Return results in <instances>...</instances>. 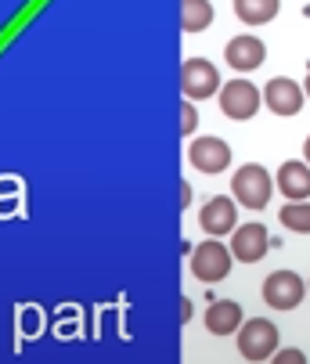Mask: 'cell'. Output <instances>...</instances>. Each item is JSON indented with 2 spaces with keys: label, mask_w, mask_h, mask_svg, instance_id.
Here are the masks:
<instances>
[{
  "label": "cell",
  "mask_w": 310,
  "mask_h": 364,
  "mask_svg": "<svg viewBox=\"0 0 310 364\" xmlns=\"http://www.w3.org/2000/svg\"><path fill=\"white\" fill-rule=\"evenodd\" d=\"M231 264H235V252L220 238H205L202 245L191 249V274L198 282H205V285L224 282L231 274Z\"/></svg>",
  "instance_id": "6da1fadb"
},
{
  "label": "cell",
  "mask_w": 310,
  "mask_h": 364,
  "mask_svg": "<svg viewBox=\"0 0 310 364\" xmlns=\"http://www.w3.org/2000/svg\"><path fill=\"white\" fill-rule=\"evenodd\" d=\"M271 191H274V181L260 163H245L231 177V195H235L238 205H245V210H264L271 202Z\"/></svg>",
  "instance_id": "7a4b0ae2"
},
{
  "label": "cell",
  "mask_w": 310,
  "mask_h": 364,
  "mask_svg": "<svg viewBox=\"0 0 310 364\" xmlns=\"http://www.w3.org/2000/svg\"><path fill=\"white\" fill-rule=\"evenodd\" d=\"M278 325L267 321V318H249L242 328H238V353L245 360H271L278 353Z\"/></svg>",
  "instance_id": "3957f363"
},
{
  "label": "cell",
  "mask_w": 310,
  "mask_h": 364,
  "mask_svg": "<svg viewBox=\"0 0 310 364\" xmlns=\"http://www.w3.org/2000/svg\"><path fill=\"white\" fill-rule=\"evenodd\" d=\"M260 105H264V94H260V87H252L249 80H231V83L220 87V112L228 119L245 123V119L256 116Z\"/></svg>",
  "instance_id": "277c9868"
},
{
  "label": "cell",
  "mask_w": 310,
  "mask_h": 364,
  "mask_svg": "<svg viewBox=\"0 0 310 364\" xmlns=\"http://www.w3.org/2000/svg\"><path fill=\"white\" fill-rule=\"evenodd\" d=\"M306 296V282L296 271H274L264 278V303L271 310H296Z\"/></svg>",
  "instance_id": "5b68a950"
},
{
  "label": "cell",
  "mask_w": 310,
  "mask_h": 364,
  "mask_svg": "<svg viewBox=\"0 0 310 364\" xmlns=\"http://www.w3.org/2000/svg\"><path fill=\"white\" fill-rule=\"evenodd\" d=\"M181 87H184V97L205 101V97H213L224 83H220V73L210 58H188L184 69H181Z\"/></svg>",
  "instance_id": "8992f818"
},
{
  "label": "cell",
  "mask_w": 310,
  "mask_h": 364,
  "mask_svg": "<svg viewBox=\"0 0 310 364\" xmlns=\"http://www.w3.org/2000/svg\"><path fill=\"white\" fill-rule=\"evenodd\" d=\"M188 163L198 173H224L231 166V144L224 137H195L188 144Z\"/></svg>",
  "instance_id": "52a82bcc"
},
{
  "label": "cell",
  "mask_w": 310,
  "mask_h": 364,
  "mask_svg": "<svg viewBox=\"0 0 310 364\" xmlns=\"http://www.w3.org/2000/svg\"><path fill=\"white\" fill-rule=\"evenodd\" d=\"M198 228L210 238H224L238 228V202L228 195H213L210 202H202L198 210Z\"/></svg>",
  "instance_id": "ba28073f"
},
{
  "label": "cell",
  "mask_w": 310,
  "mask_h": 364,
  "mask_svg": "<svg viewBox=\"0 0 310 364\" xmlns=\"http://www.w3.org/2000/svg\"><path fill=\"white\" fill-rule=\"evenodd\" d=\"M271 249V235L264 224H242L231 231V252L238 264H260Z\"/></svg>",
  "instance_id": "9c48e42d"
},
{
  "label": "cell",
  "mask_w": 310,
  "mask_h": 364,
  "mask_svg": "<svg viewBox=\"0 0 310 364\" xmlns=\"http://www.w3.org/2000/svg\"><path fill=\"white\" fill-rule=\"evenodd\" d=\"M303 101H306L303 87H299L296 80H289V76H274V80L264 87V105H267L274 116H282V119L296 116V112L303 109Z\"/></svg>",
  "instance_id": "30bf717a"
},
{
  "label": "cell",
  "mask_w": 310,
  "mask_h": 364,
  "mask_svg": "<svg viewBox=\"0 0 310 364\" xmlns=\"http://www.w3.org/2000/svg\"><path fill=\"white\" fill-rule=\"evenodd\" d=\"M224 62H228L235 73H252V69H260V65L267 62V47H264L260 36L242 33V36L228 40V47H224Z\"/></svg>",
  "instance_id": "8fae6325"
},
{
  "label": "cell",
  "mask_w": 310,
  "mask_h": 364,
  "mask_svg": "<svg viewBox=\"0 0 310 364\" xmlns=\"http://www.w3.org/2000/svg\"><path fill=\"white\" fill-rule=\"evenodd\" d=\"M278 191L289 202H306L310 198V163L306 159H289L278 166Z\"/></svg>",
  "instance_id": "7c38bea8"
},
{
  "label": "cell",
  "mask_w": 310,
  "mask_h": 364,
  "mask_svg": "<svg viewBox=\"0 0 310 364\" xmlns=\"http://www.w3.org/2000/svg\"><path fill=\"white\" fill-rule=\"evenodd\" d=\"M245 325V314L235 299H217L205 310V328L213 336H238V328Z\"/></svg>",
  "instance_id": "4fadbf2b"
},
{
  "label": "cell",
  "mask_w": 310,
  "mask_h": 364,
  "mask_svg": "<svg viewBox=\"0 0 310 364\" xmlns=\"http://www.w3.org/2000/svg\"><path fill=\"white\" fill-rule=\"evenodd\" d=\"M282 11V0H235V15L245 26H267Z\"/></svg>",
  "instance_id": "5bb4252c"
},
{
  "label": "cell",
  "mask_w": 310,
  "mask_h": 364,
  "mask_svg": "<svg viewBox=\"0 0 310 364\" xmlns=\"http://www.w3.org/2000/svg\"><path fill=\"white\" fill-rule=\"evenodd\" d=\"M213 22V4L210 0H181V26L184 33H202Z\"/></svg>",
  "instance_id": "9a60e30c"
},
{
  "label": "cell",
  "mask_w": 310,
  "mask_h": 364,
  "mask_svg": "<svg viewBox=\"0 0 310 364\" xmlns=\"http://www.w3.org/2000/svg\"><path fill=\"white\" fill-rule=\"evenodd\" d=\"M282 224L296 235H310V202H285L282 205Z\"/></svg>",
  "instance_id": "2e32d148"
},
{
  "label": "cell",
  "mask_w": 310,
  "mask_h": 364,
  "mask_svg": "<svg viewBox=\"0 0 310 364\" xmlns=\"http://www.w3.org/2000/svg\"><path fill=\"white\" fill-rule=\"evenodd\" d=\"M195 127H198V112H195V105H191V97H184V105H181V134L191 137Z\"/></svg>",
  "instance_id": "e0dca14e"
},
{
  "label": "cell",
  "mask_w": 310,
  "mask_h": 364,
  "mask_svg": "<svg viewBox=\"0 0 310 364\" xmlns=\"http://www.w3.org/2000/svg\"><path fill=\"white\" fill-rule=\"evenodd\" d=\"M271 364H306V353L299 346H285V350H278L271 357Z\"/></svg>",
  "instance_id": "ac0fdd59"
},
{
  "label": "cell",
  "mask_w": 310,
  "mask_h": 364,
  "mask_svg": "<svg viewBox=\"0 0 310 364\" xmlns=\"http://www.w3.org/2000/svg\"><path fill=\"white\" fill-rule=\"evenodd\" d=\"M303 159H306V163H310V137H306V141H303Z\"/></svg>",
  "instance_id": "d6986e66"
},
{
  "label": "cell",
  "mask_w": 310,
  "mask_h": 364,
  "mask_svg": "<svg viewBox=\"0 0 310 364\" xmlns=\"http://www.w3.org/2000/svg\"><path fill=\"white\" fill-rule=\"evenodd\" d=\"M303 94H306V97H310V76H306V83H303Z\"/></svg>",
  "instance_id": "ffe728a7"
},
{
  "label": "cell",
  "mask_w": 310,
  "mask_h": 364,
  "mask_svg": "<svg viewBox=\"0 0 310 364\" xmlns=\"http://www.w3.org/2000/svg\"><path fill=\"white\" fill-rule=\"evenodd\" d=\"M306 292H310V285H306Z\"/></svg>",
  "instance_id": "44dd1931"
}]
</instances>
